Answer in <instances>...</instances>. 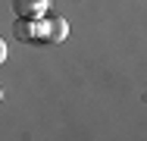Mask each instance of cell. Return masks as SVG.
I'll return each mask as SVG.
<instances>
[{
	"mask_svg": "<svg viewBox=\"0 0 147 141\" xmlns=\"http://www.w3.org/2000/svg\"><path fill=\"white\" fill-rule=\"evenodd\" d=\"M13 9L16 16H25V19H44L50 9V0H13Z\"/></svg>",
	"mask_w": 147,
	"mask_h": 141,
	"instance_id": "cell-2",
	"label": "cell"
},
{
	"mask_svg": "<svg viewBox=\"0 0 147 141\" xmlns=\"http://www.w3.org/2000/svg\"><path fill=\"white\" fill-rule=\"evenodd\" d=\"M13 35L19 41H31V44H50V19H25V16H16V25H13Z\"/></svg>",
	"mask_w": 147,
	"mask_h": 141,
	"instance_id": "cell-1",
	"label": "cell"
},
{
	"mask_svg": "<svg viewBox=\"0 0 147 141\" xmlns=\"http://www.w3.org/2000/svg\"><path fill=\"white\" fill-rule=\"evenodd\" d=\"M47 19H50V44L66 41V38H69V22H66L63 16H47Z\"/></svg>",
	"mask_w": 147,
	"mask_h": 141,
	"instance_id": "cell-3",
	"label": "cell"
}]
</instances>
